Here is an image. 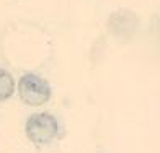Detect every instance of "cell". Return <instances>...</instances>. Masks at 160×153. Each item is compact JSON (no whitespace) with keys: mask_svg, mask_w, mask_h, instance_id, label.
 I'll return each mask as SVG.
<instances>
[{"mask_svg":"<svg viewBox=\"0 0 160 153\" xmlns=\"http://www.w3.org/2000/svg\"><path fill=\"white\" fill-rule=\"evenodd\" d=\"M136 15L131 10H121L118 13H113L111 18H110V30L118 34V36H131L134 33L136 26H128V23H137V18L132 20Z\"/></svg>","mask_w":160,"mask_h":153,"instance_id":"cell-3","label":"cell"},{"mask_svg":"<svg viewBox=\"0 0 160 153\" xmlns=\"http://www.w3.org/2000/svg\"><path fill=\"white\" fill-rule=\"evenodd\" d=\"M15 93V80L8 70L0 69V103L10 99Z\"/></svg>","mask_w":160,"mask_h":153,"instance_id":"cell-4","label":"cell"},{"mask_svg":"<svg viewBox=\"0 0 160 153\" xmlns=\"http://www.w3.org/2000/svg\"><path fill=\"white\" fill-rule=\"evenodd\" d=\"M25 134L34 145H48L59 134V122L51 112L31 114L26 121Z\"/></svg>","mask_w":160,"mask_h":153,"instance_id":"cell-1","label":"cell"},{"mask_svg":"<svg viewBox=\"0 0 160 153\" xmlns=\"http://www.w3.org/2000/svg\"><path fill=\"white\" fill-rule=\"evenodd\" d=\"M18 94L20 99L28 106H42L51 99V85L46 78L36 74H25L18 80Z\"/></svg>","mask_w":160,"mask_h":153,"instance_id":"cell-2","label":"cell"}]
</instances>
